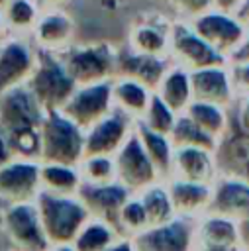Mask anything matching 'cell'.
Returning a JSON list of instances; mask_svg holds the SVG:
<instances>
[{"label":"cell","mask_w":249,"mask_h":251,"mask_svg":"<svg viewBox=\"0 0 249 251\" xmlns=\"http://www.w3.org/2000/svg\"><path fill=\"white\" fill-rule=\"evenodd\" d=\"M118 45L106 39H76L59 53L75 84L110 80L116 75Z\"/></svg>","instance_id":"obj_1"},{"label":"cell","mask_w":249,"mask_h":251,"mask_svg":"<svg viewBox=\"0 0 249 251\" xmlns=\"http://www.w3.org/2000/svg\"><path fill=\"white\" fill-rule=\"evenodd\" d=\"M173 20L174 18L161 8L137 6L127 22L124 45L137 53L169 57Z\"/></svg>","instance_id":"obj_2"},{"label":"cell","mask_w":249,"mask_h":251,"mask_svg":"<svg viewBox=\"0 0 249 251\" xmlns=\"http://www.w3.org/2000/svg\"><path fill=\"white\" fill-rule=\"evenodd\" d=\"M25 84L29 86L37 102L45 106H57L65 102L75 90V80L71 78L59 53L41 49H37V61Z\"/></svg>","instance_id":"obj_3"},{"label":"cell","mask_w":249,"mask_h":251,"mask_svg":"<svg viewBox=\"0 0 249 251\" xmlns=\"http://www.w3.org/2000/svg\"><path fill=\"white\" fill-rule=\"evenodd\" d=\"M169 59L186 71H196L214 65H227V57L216 51L206 39H202L186 20H173Z\"/></svg>","instance_id":"obj_4"},{"label":"cell","mask_w":249,"mask_h":251,"mask_svg":"<svg viewBox=\"0 0 249 251\" xmlns=\"http://www.w3.org/2000/svg\"><path fill=\"white\" fill-rule=\"evenodd\" d=\"M188 24L202 39H206L216 51L225 57H229L237 49V45L249 31L231 10H222L218 6L192 18Z\"/></svg>","instance_id":"obj_5"},{"label":"cell","mask_w":249,"mask_h":251,"mask_svg":"<svg viewBox=\"0 0 249 251\" xmlns=\"http://www.w3.org/2000/svg\"><path fill=\"white\" fill-rule=\"evenodd\" d=\"M37 61V47L27 35H8L0 41V94L25 84Z\"/></svg>","instance_id":"obj_6"},{"label":"cell","mask_w":249,"mask_h":251,"mask_svg":"<svg viewBox=\"0 0 249 251\" xmlns=\"http://www.w3.org/2000/svg\"><path fill=\"white\" fill-rule=\"evenodd\" d=\"M29 37L37 49L61 53L78 37L76 20L69 8H43Z\"/></svg>","instance_id":"obj_7"},{"label":"cell","mask_w":249,"mask_h":251,"mask_svg":"<svg viewBox=\"0 0 249 251\" xmlns=\"http://www.w3.org/2000/svg\"><path fill=\"white\" fill-rule=\"evenodd\" d=\"M208 214L224 216L237 224L249 220V182L239 176L220 173V176L214 178Z\"/></svg>","instance_id":"obj_8"},{"label":"cell","mask_w":249,"mask_h":251,"mask_svg":"<svg viewBox=\"0 0 249 251\" xmlns=\"http://www.w3.org/2000/svg\"><path fill=\"white\" fill-rule=\"evenodd\" d=\"M171 65L173 61L169 57L137 53L131 51L127 45H122L116 51V73L120 76H127L141 82L149 90H157Z\"/></svg>","instance_id":"obj_9"},{"label":"cell","mask_w":249,"mask_h":251,"mask_svg":"<svg viewBox=\"0 0 249 251\" xmlns=\"http://www.w3.org/2000/svg\"><path fill=\"white\" fill-rule=\"evenodd\" d=\"M192 100L212 102L224 108H231L235 102V90L227 65H214L190 71Z\"/></svg>","instance_id":"obj_10"},{"label":"cell","mask_w":249,"mask_h":251,"mask_svg":"<svg viewBox=\"0 0 249 251\" xmlns=\"http://www.w3.org/2000/svg\"><path fill=\"white\" fill-rule=\"evenodd\" d=\"M214 161L220 173L233 175L249 182V135L231 126L225 137L218 141Z\"/></svg>","instance_id":"obj_11"},{"label":"cell","mask_w":249,"mask_h":251,"mask_svg":"<svg viewBox=\"0 0 249 251\" xmlns=\"http://www.w3.org/2000/svg\"><path fill=\"white\" fill-rule=\"evenodd\" d=\"M110 94H112L110 80L80 84V90H76V92L73 90V94L67 98V110L80 120H88L106 110Z\"/></svg>","instance_id":"obj_12"},{"label":"cell","mask_w":249,"mask_h":251,"mask_svg":"<svg viewBox=\"0 0 249 251\" xmlns=\"http://www.w3.org/2000/svg\"><path fill=\"white\" fill-rule=\"evenodd\" d=\"M157 94L173 112H184L186 106L192 102L190 71L173 63L169 67V71L165 73L163 80L159 82Z\"/></svg>","instance_id":"obj_13"},{"label":"cell","mask_w":249,"mask_h":251,"mask_svg":"<svg viewBox=\"0 0 249 251\" xmlns=\"http://www.w3.org/2000/svg\"><path fill=\"white\" fill-rule=\"evenodd\" d=\"M184 114L200 127L204 129L208 135H212L216 141L224 139L225 133L231 127V116H229V108L212 104V102H202V100H192Z\"/></svg>","instance_id":"obj_14"},{"label":"cell","mask_w":249,"mask_h":251,"mask_svg":"<svg viewBox=\"0 0 249 251\" xmlns=\"http://www.w3.org/2000/svg\"><path fill=\"white\" fill-rule=\"evenodd\" d=\"M210 153L214 151L202 147H180L176 155V165L184 180L212 182L216 178V161Z\"/></svg>","instance_id":"obj_15"},{"label":"cell","mask_w":249,"mask_h":251,"mask_svg":"<svg viewBox=\"0 0 249 251\" xmlns=\"http://www.w3.org/2000/svg\"><path fill=\"white\" fill-rule=\"evenodd\" d=\"M39 14L41 6L37 4V0H6L2 4V16L10 35L29 37Z\"/></svg>","instance_id":"obj_16"},{"label":"cell","mask_w":249,"mask_h":251,"mask_svg":"<svg viewBox=\"0 0 249 251\" xmlns=\"http://www.w3.org/2000/svg\"><path fill=\"white\" fill-rule=\"evenodd\" d=\"M200 245L239 249V224L229 218L210 214L200 226Z\"/></svg>","instance_id":"obj_17"},{"label":"cell","mask_w":249,"mask_h":251,"mask_svg":"<svg viewBox=\"0 0 249 251\" xmlns=\"http://www.w3.org/2000/svg\"><path fill=\"white\" fill-rule=\"evenodd\" d=\"M212 198V184L210 182H194L182 180L173 186V202L178 210L194 214L200 210H208Z\"/></svg>","instance_id":"obj_18"},{"label":"cell","mask_w":249,"mask_h":251,"mask_svg":"<svg viewBox=\"0 0 249 251\" xmlns=\"http://www.w3.org/2000/svg\"><path fill=\"white\" fill-rule=\"evenodd\" d=\"M47 135H49V149L53 155L57 157H65L71 159L76 149H78V135L73 129V126L69 122H65L59 116H53L47 127Z\"/></svg>","instance_id":"obj_19"},{"label":"cell","mask_w":249,"mask_h":251,"mask_svg":"<svg viewBox=\"0 0 249 251\" xmlns=\"http://www.w3.org/2000/svg\"><path fill=\"white\" fill-rule=\"evenodd\" d=\"M188 243H190V231L180 222H174L147 235V247L151 251H186Z\"/></svg>","instance_id":"obj_20"},{"label":"cell","mask_w":249,"mask_h":251,"mask_svg":"<svg viewBox=\"0 0 249 251\" xmlns=\"http://www.w3.org/2000/svg\"><path fill=\"white\" fill-rule=\"evenodd\" d=\"M45 216L49 220V229L59 237H69L80 220V210L67 202L45 204Z\"/></svg>","instance_id":"obj_21"},{"label":"cell","mask_w":249,"mask_h":251,"mask_svg":"<svg viewBox=\"0 0 249 251\" xmlns=\"http://www.w3.org/2000/svg\"><path fill=\"white\" fill-rule=\"evenodd\" d=\"M171 131H173V135L180 147H202V149L214 151L218 145V141L212 135H208L204 129H200L186 114L174 122Z\"/></svg>","instance_id":"obj_22"},{"label":"cell","mask_w":249,"mask_h":251,"mask_svg":"<svg viewBox=\"0 0 249 251\" xmlns=\"http://www.w3.org/2000/svg\"><path fill=\"white\" fill-rule=\"evenodd\" d=\"M112 92L129 108L133 110H143L147 106V102L151 100L149 96V88L143 86L141 82L127 78V76H120V82H116V86L112 88Z\"/></svg>","instance_id":"obj_23"},{"label":"cell","mask_w":249,"mask_h":251,"mask_svg":"<svg viewBox=\"0 0 249 251\" xmlns=\"http://www.w3.org/2000/svg\"><path fill=\"white\" fill-rule=\"evenodd\" d=\"M212 8H216V0H167L165 4V10L174 20H186V22Z\"/></svg>","instance_id":"obj_24"},{"label":"cell","mask_w":249,"mask_h":251,"mask_svg":"<svg viewBox=\"0 0 249 251\" xmlns=\"http://www.w3.org/2000/svg\"><path fill=\"white\" fill-rule=\"evenodd\" d=\"M122 167H124V173H127V176L133 178V180H145V178L151 176L149 161L143 157V153H141V149H139V145L135 141L124 153Z\"/></svg>","instance_id":"obj_25"},{"label":"cell","mask_w":249,"mask_h":251,"mask_svg":"<svg viewBox=\"0 0 249 251\" xmlns=\"http://www.w3.org/2000/svg\"><path fill=\"white\" fill-rule=\"evenodd\" d=\"M174 112L159 98V94L151 96L149 100V124L155 131L163 133V131H171L174 126Z\"/></svg>","instance_id":"obj_26"},{"label":"cell","mask_w":249,"mask_h":251,"mask_svg":"<svg viewBox=\"0 0 249 251\" xmlns=\"http://www.w3.org/2000/svg\"><path fill=\"white\" fill-rule=\"evenodd\" d=\"M10 220H12V229H14V233L20 239L29 241V243H41L39 233H37V227H35V222H33V214L27 208L14 210L12 216H10Z\"/></svg>","instance_id":"obj_27"},{"label":"cell","mask_w":249,"mask_h":251,"mask_svg":"<svg viewBox=\"0 0 249 251\" xmlns=\"http://www.w3.org/2000/svg\"><path fill=\"white\" fill-rule=\"evenodd\" d=\"M122 135V124L118 120H108L102 126L96 127V131L90 137V147L92 149H106L116 143V139Z\"/></svg>","instance_id":"obj_28"},{"label":"cell","mask_w":249,"mask_h":251,"mask_svg":"<svg viewBox=\"0 0 249 251\" xmlns=\"http://www.w3.org/2000/svg\"><path fill=\"white\" fill-rule=\"evenodd\" d=\"M33 182V169L31 167H14L0 175V184L8 190H20Z\"/></svg>","instance_id":"obj_29"},{"label":"cell","mask_w":249,"mask_h":251,"mask_svg":"<svg viewBox=\"0 0 249 251\" xmlns=\"http://www.w3.org/2000/svg\"><path fill=\"white\" fill-rule=\"evenodd\" d=\"M145 210H147L149 218L155 220V222L167 220L171 216V204L167 200V194L163 190H159V188L149 192L147 198H145Z\"/></svg>","instance_id":"obj_30"},{"label":"cell","mask_w":249,"mask_h":251,"mask_svg":"<svg viewBox=\"0 0 249 251\" xmlns=\"http://www.w3.org/2000/svg\"><path fill=\"white\" fill-rule=\"evenodd\" d=\"M235 98L249 96V63H227Z\"/></svg>","instance_id":"obj_31"},{"label":"cell","mask_w":249,"mask_h":251,"mask_svg":"<svg viewBox=\"0 0 249 251\" xmlns=\"http://www.w3.org/2000/svg\"><path fill=\"white\" fill-rule=\"evenodd\" d=\"M231 108H235V124H233V127H237L241 133L249 135V96L235 98Z\"/></svg>","instance_id":"obj_32"},{"label":"cell","mask_w":249,"mask_h":251,"mask_svg":"<svg viewBox=\"0 0 249 251\" xmlns=\"http://www.w3.org/2000/svg\"><path fill=\"white\" fill-rule=\"evenodd\" d=\"M84 2L94 4V6H100V8L110 10V12H120V14H125V10H129L133 14L135 8L139 6V0H84ZM125 16H129V14H125Z\"/></svg>","instance_id":"obj_33"},{"label":"cell","mask_w":249,"mask_h":251,"mask_svg":"<svg viewBox=\"0 0 249 251\" xmlns=\"http://www.w3.org/2000/svg\"><path fill=\"white\" fill-rule=\"evenodd\" d=\"M145 139H147V145L151 149V155L155 157V161H159L163 167L169 163V147L167 143L163 141V137H159L157 133H149L145 131Z\"/></svg>","instance_id":"obj_34"},{"label":"cell","mask_w":249,"mask_h":251,"mask_svg":"<svg viewBox=\"0 0 249 251\" xmlns=\"http://www.w3.org/2000/svg\"><path fill=\"white\" fill-rule=\"evenodd\" d=\"M106 239H108V233H106L104 229H100V227H90V229L82 235L80 247H82L84 251H92V249H96L98 245H102Z\"/></svg>","instance_id":"obj_35"},{"label":"cell","mask_w":249,"mask_h":251,"mask_svg":"<svg viewBox=\"0 0 249 251\" xmlns=\"http://www.w3.org/2000/svg\"><path fill=\"white\" fill-rule=\"evenodd\" d=\"M94 198H96L102 206H114V204H118V202L124 198V192H120L118 188H104V190L96 192Z\"/></svg>","instance_id":"obj_36"},{"label":"cell","mask_w":249,"mask_h":251,"mask_svg":"<svg viewBox=\"0 0 249 251\" xmlns=\"http://www.w3.org/2000/svg\"><path fill=\"white\" fill-rule=\"evenodd\" d=\"M227 63H249V31L237 45V49L227 57Z\"/></svg>","instance_id":"obj_37"},{"label":"cell","mask_w":249,"mask_h":251,"mask_svg":"<svg viewBox=\"0 0 249 251\" xmlns=\"http://www.w3.org/2000/svg\"><path fill=\"white\" fill-rule=\"evenodd\" d=\"M45 176L51 180V182H55V184H73V175L69 173V171H63V169H49L47 173H45Z\"/></svg>","instance_id":"obj_38"},{"label":"cell","mask_w":249,"mask_h":251,"mask_svg":"<svg viewBox=\"0 0 249 251\" xmlns=\"http://www.w3.org/2000/svg\"><path fill=\"white\" fill-rule=\"evenodd\" d=\"M239 20H241V24L249 29V0H239V4L231 10Z\"/></svg>","instance_id":"obj_39"},{"label":"cell","mask_w":249,"mask_h":251,"mask_svg":"<svg viewBox=\"0 0 249 251\" xmlns=\"http://www.w3.org/2000/svg\"><path fill=\"white\" fill-rule=\"evenodd\" d=\"M143 216H145V210H143L139 204H131V206L125 210V218H127L131 224H139V222H143Z\"/></svg>","instance_id":"obj_40"},{"label":"cell","mask_w":249,"mask_h":251,"mask_svg":"<svg viewBox=\"0 0 249 251\" xmlns=\"http://www.w3.org/2000/svg\"><path fill=\"white\" fill-rule=\"evenodd\" d=\"M239 249L249 251V220L239 222Z\"/></svg>","instance_id":"obj_41"},{"label":"cell","mask_w":249,"mask_h":251,"mask_svg":"<svg viewBox=\"0 0 249 251\" xmlns=\"http://www.w3.org/2000/svg\"><path fill=\"white\" fill-rule=\"evenodd\" d=\"M90 171H92V175H96V176H104V175L110 171V165H108V161H104V159H96V161L90 163Z\"/></svg>","instance_id":"obj_42"},{"label":"cell","mask_w":249,"mask_h":251,"mask_svg":"<svg viewBox=\"0 0 249 251\" xmlns=\"http://www.w3.org/2000/svg\"><path fill=\"white\" fill-rule=\"evenodd\" d=\"M75 0H37V4L43 8H69Z\"/></svg>","instance_id":"obj_43"},{"label":"cell","mask_w":249,"mask_h":251,"mask_svg":"<svg viewBox=\"0 0 249 251\" xmlns=\"http://www.w3.org/2000/svg\"><path fill=\"white\" fill-rule=\"evenodd\" d=\"M165 4H167V0H139V6H147V8H161V10H165Z\"/></svg>","instance_id":"obj_44"},{"label":"cell","mask_w":249,"mask_h":251,"mask_svg":"<svg viewBox=\"0 0 249 251\" xmlns=\"http://www.w3.org/2000/svg\"><path fill=\"white\" fill-rule=\"evenodd\" d=\"M239 4V0H216V6L222 10H233Z\"/></svg>","instance_id":"obj_45"},{"label":"cell","mask_w":249,"mask_h":251,"mask_svg":"<svg viewBox=\"0 0 249 251\" xmlns=\"http://www.w3.org/2000/svg\"><path fill=\"white\" fill-rule=\"evenodd\" d=\"M200 251H239L235 247H216V245H202Z\"/></svg>","instance_id":"obj_46"},{"label":"cell","mask_w":249,"mask_h":251,"mask_svg":"<svg viewBox=\"0 0 249 251\" xmlns=\"http://www.w3.org/2000/svg\"><path fill=\"white\" fill-rule=\"evenodd\" d=\"M8 35L10 33H8V27H6V22H4V16H2V8H0V41Z\"/></svg>","instance_id":"obj_47"},{"label":"cell","mask_w":249,"mask_h":251,"mask_svg":"<svg viewBox=\"0 0 249 251\" xmlns=\"http://www.w3.org/2000/svg\"><path fill=\"white\" fill-rule=\"evenodd\" d=\"M0 161H4V145H2V139H0Z\"/></svg>","instance_id":"obj_48"},{"label":"cell","mask_w":249,"mask_h":251,"mask_svg":"<svg viewBox=\"0 0 249 251\" xmlns=\"http://www.w3.org/2000/svg\"><path fill=\"white\" fill-rule=\"evenodd\" d=\"M116 251H129L127 247H120V249H116Z\"/></svg>","instance_id":"obj_49"},{"label":"cell","mask_w":249,"mask_h":251,"mask_svg":"<svg viewBox=\"0 0 249 251\" xmlns=\"http://www.w3.org/2000/svg\"><path fill=\"white\" fill-rule=\"evenodd\" d=\"M4 2H6V0H0V8H2V4H4Z\"/></svg>","instance_id":"obj_50"},{"label":"cell","mask_w":249,"mask_h":251,"mask_svg":"<svg viewBox=\"0 0 249 251\" xmlns=\"http://www.w3.org/2000/svg\"><path fill=\"white\" fill-rule=\"evenodd\" d=\"M239 251H243V249H239Z\"/></svg>","instance_id":"obj_51"}]
</instances>
